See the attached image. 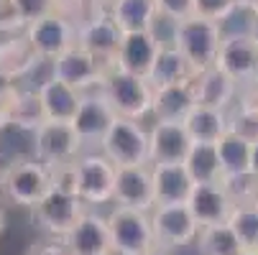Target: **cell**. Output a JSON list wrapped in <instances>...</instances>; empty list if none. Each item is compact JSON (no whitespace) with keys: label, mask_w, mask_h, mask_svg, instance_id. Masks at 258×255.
<instances>
[{"label":"cell","mask_w":258,"mask_h":255,"mask_svg":"<svg viewBox=\"0 0 258 255\" xmlns=\"http://www.w3.org/2000/svg\"><path fill=\"white\" fill-rule=\"evenodd\" d=\"M223 39H225L223 23L205 21L197 16H192L187 21H179L174 26V46L189 61L195 74H202V71H207L217 64Z\"/></svg>","instance_id":"1"},{"label":"cell","mask_w":258,"mask_h":255,"mask_svg":"<svg viewBox=\"0 0 258 255\" xmlns=\"http://www.w3.org/2000/svg\"><path fill=\"white\" fill-rule=\"evenodd\" d=\"M0 192H3L13 204L33 209L49 192V168L39 158H16L0 174Z\"/></svg>","instance_id":"2"},{"label":"cell","mask_w":258,"mask_h":255,"mask_svg":"<svg viewBox=\"0 0 258 255\" xmlns=\"http://www.w3.org/2000/svg\"><path fill=\"white\" fill-rule=\"evenodd\" d=\"M102 95L113 105L118 118L141 120L143 115H149L154 110V87L149 84V79L125 74V71H120L115 66L107 71Z\"/></svg>","instance_id":"3"},{"label":"cell","mask_w":258,"mask_h":255,"mask_svg":"<svg viewBox=\"0 0 258 255\" xmlns=\"http://www.w3.org/2000/svg\"><path fill=\"white\" fill-rule=\"evenodd\" d=\"M149 145L151 138L138 120L115 118L107 135L102 138L100 148L102 156H107L120 168V166H149Z\"/></svg>","instance_id":"4"},{"label":"cell","mask_w":258,"mask_h":255,"mask_svg":"<svg viewBox=\"0 0 258 255\" xmlns=\"http://www.w3.org/2000/svg\"><path fill=\"white\" fill-rule=\"evenodd\" d=\"M107 225H110V237H113V250L118 255H143L156 247L149 212L115 207L107 217Z\"/></svg>","instance_id":"5"},{"label":"cell","mask_w":258,"mask_h":255,"mask_svg":"<svg viewBox=\"0 0 258 255\" xmlns=\"http://www.w3.org/2000/svg\"><path fill=\"white\" fill-rule=\"evenodd\" d=\"M110 69L113 66L100 61L95 54H90L80 44L72 46L64 54H59L56 59H51V77L69 84V87H75V90H80V92H85L87 87H95V84L102 90Z\"/></svg>","instance_id":"6"},{"label":"cell","mask_w":258,"mask_h":255,"mask_svg":"<svg viewBox=\"0 0 258 255\" xmlns=\"http://www.w3.org/2000/svg\"><path fill=\"white\" fill-rule=\"evenodd\" d=\"M82 217H85V202L80 197H69L59 192H49L31 209L33 225L41 232L51 235L54 240H64Z\"/></svg>","instance_id":"7"},{"label":"cell","mask_w":258,"mask_h":255,"mask_svg":"<svg viewBox=\"0 0 258 255\" xmlns=\"http://www.w3.org/2000/svg\"><path fill=\"white\" fill-rule=\"evenodd\" d=\"M215 66L223 69L240 90H250L258 77V44L253 41V36L225 33Z\"/></svg>","instance_id":"8"},{"label":"cell","mask_w":258,"mask_h":255,"mask_svg":"<svg viewBox=\"0 0 258 255\" xmlns=\"http://www.w3.org/2000/svg\"><path fill=\"white\" fill-rule=\"evenodd\" d=\"M151 227H154V240L156 247L171 250V247H184L200 235V225L192 217L187 204H164L154 207L151 212Z\"/></svg>","instance_id":"9"},{"label":"cell","mask_w":258,"mask_h":255,"mask_svg":"<svg viewBox=\"0 0 258 255\" xmlns=\"http://www.w3.org/2000/svg\"><path fill=\"white\" fill-rule=\"evenodd\" d=\"M36 135V158L41 163H61V161H75L80 158L82 151V138L75 128V123H56V120H46Z\"/></svg>","instance_id":"10"},{"label":"cell","mask_w":258,"mask_h":255,"mask_svg":"<svg viewBox=\"0 0 258 255\" xmlns=\"http://www.w3.org/2000/svg\"><path fill=\"white\" fill-rule=\"evenodd\" d=\"M80 166V199L85 204H105L115 199L118 166L102 153H87L77 158Z\"/></svg>","instance_id":"11"},{"label":"cell","mask_w":258,"mask_h":255,"mask_svg":"<svg viewBox=\"0 0 258 255\" xmlns=\"http://www.w3.org/2000/svg\"><path fill=\"white\" fill-rule=\"evenodd\" d=\"M120 41H123V31L113 21L110 11H102V8H92L90 21L77 33V44L82 49H87L90 54H95L100 61L110 64V66H115Z\"/></svg>","instance_id":"12"},{"label":"cell","mask_w":258,"mask_h":255,"mask_svg":"<svg viewBox=\"0 0 258 255\" xmlns=\"http://www.w3.org/2000/svg\"><path fill=\"white\" fill-rule=\"evenodd\" d=\"M115 202L138 212H154V174L149 166H120L115 174Z\"/></svg>","instance_id":"13"},{"label":"cell","mask_w":258,"mask_h":255,"mask_svg":"<svg viewBox=\"0 0 258 255\" xmlns=\"http://www.w3.org/2000/svg\"><path fill=\"white\" fill-rule=\"evenodd\" d=\"M161 41L154 36V31H136V33H123L120 51L115 56V69L125 71L133 77H149V71L161 51Z\"/></svg>","instance_id":"14"},{"label":"cell","mask_w":258,"mask_h":255,"mask_svg":"<svg viewBox=\"0 0 258 255\" xmlns=\"http://www.w3.org/2000/svg\"><path fill=\"white\" fill-rule=\"evenodd\" d=\"M77 33L80 31L75 26L56 18V16H46V18L36 21L26 28L28 41L41 54V59H56L59 54L77 46Z\"/></svg>","instance_id":"15"},{"label":"cell","mask_w":258,"mask_h":255,"mask_svg":"<svg viewBox=\"0 0 258 255\" xmlns=\"http://www.w3.org/2000/svg\"><path fill=\"white\" fill-rule=\"evenodd\" d=\"M64 245L72 255H113V237H110V225L95 212H85V217L75 225Z\"/></svg>","instance_id":"16"},{"label":"cell","mask_w":258,"mask_h":255,"mask_svg":"<svg viewBox=\"0 0 258 255\" xmlns=\"http://www.w3.org/2000/svg\"><path fill=\"white\" fill-rule=\"evenodd\" d=\"M149 161L156 163H184L192 151V138L184 123H156L149 133Z\"/></svg>","instance_id":"17"},{"label":"cell","mask_w":258,"mask_h":255,"mask_svg":"<svg viewBox=\"0 0 258 255\" xmlns=\"http://www.w3.org/2000/svg\"><path fill=\"white\" fill-rule=\"evenodd\" d=\"M115 118L118 115L113 110V105L107 102V97L100 90L97 95H82V105L77 110V118L72 123H75L82 143H102V138L107 135Z\"/></svg>","instance_id":"18"},{"label":"cell","mask_w":258,"mask_h":255,"mask_svg":"<svg viewBox=\"0 0 258 255\" xmlns=\"http://www.w3.org/2000/svg\"><path fill=\"white\" fill-rule=\"evenodd\" d=\"M192 217L197 220L200 227H207V225H223L230 220V212L235 209L223 189V184H195L192 194H189V202H187Z\"/></svg>","instance_id":"19"},{"label":"cell","mask_w":258,"mask_h":255,"mask_svg":"<svg viewBox=\"0 0 258 255\" xmlns=\"http://www.w3.org/2000/svg\"><path fill=\"white\" fill-rule=\"evenodd\" d=\"M154 174V194L156 207L164 204H187L195 189V181L184 163H156L151 166Z\"/></svg>","instance_id":"20"},{"label":"cell","mask_w":258,"mask_h":255,"mask_svg":"<svg viewBox=\"0 0 258 255\" xmlns=\"http://www.w3.org/2000/svg\"><path fill=\"white\" fill-rule=\"evenodd\" d=\"M192 87H195V100L197 105H207V107H217V110H228V107L235 102L238 97V84L225 74L223 69H207L202 74H197L192 79Z\"/></svg>","instance_id":"21"},{"label":"cell","mask_w":258,"mask_h":255,"mask_svg":"<svg viewBox=\"0 0 258 255\" xmlns=\"http://www.w3.org/2000/svg\"><path fill=\"white\" fill-rule=\"evenodd\" d=\"M39 97L44 102V113H46V120H56V123H72L77 118V110L82 105V95L80 90L69 87L59 79H46L44 84H39Z\"/></svg>","instance_id":"22"},{"label":"cell","mask_w":258,"mask_h":255,"mask_svg":"<svg viewBox=\"0 0 258 255\" xmlns=\"http://www.w3.org/2000/svg\"><path fill=\"white\" fill-rule=\"evenodd\" d=\"M197 105L192 82H179L154 90V115L156 123H184L189 110Z\"/></svg>","instance_id":"23"},{"label":"cell","mask_w":258,"mask_h":255,"mask_svg":"<svg viewBox=\"0 0 258 255\" xmlns=\"http://www.w3.org/2000/svg\"><path fill=\"white\" fill-rule=\"evenodd\" d=\"M6 123L16 125L21 130H39L46 123V113H44V102L39 97V92H31V90H16L6 105L0 107Z\"/></svg>","instance_id":"24"},{"label":"cell","mask_w":258,"mask_h":255,"mask_svg":"<svg viewBox=\"0 0 258 255\" xmlns=\"http://www.w3.org/2000/svg\"><path fill=\"white\" fill-rule=\"evenodd\" d=\"M41 61V54L33 49L28 36H8L6 41H0V74L8 79H18Z\"/></svg>","instance_id":"25"},{"label":"cell","mask_w":258,"mask_h":255,"mask_svg":"<svg viewBox=\"0 0 258 255\" xmlns=\"http://www.w3.org/2000/svg\"><path fill=\"white\" fill-rule=\"evenodd\" d=\"M197 74L189 66V61L184 59V54L176 46H161L151 71H149V84L154 90L159 87H169V84H179V82H192Z\"/></svg>","instance_id":"26"},{"label":"cell","mask_w":258,"mask_h":255,"mask_svg":"<svg viewBox=\"0 0 258 255\" xmlns=\"http://www.w3.org/2000/svg\"><path fill=\"white\" fill-rule=\"evenodd\" d=\"M192 143H217L228 133V110H217L207 105H195L189 115L184 118Z\"/></svg>","instance_id":"27"},{"label":"cell","mask_w":258,"mask_h":255,"mask_svg":"<svg viewBox=\"0 0 258 255\" xmlns=\"http://www.w3.org/2000/svg\"><path fill=\"white\" fill-rule=\"evenodd\" d=\"M110 16L123 33L151 31L159 18V6L156 0H115Z\"/></svg>","instance_id":"28"},{"label":"cell","mask_w":258,"mask_h":255,"mask_svg":"<svg viewBox=\"0 0 258 255\" xmlns=\"http://www.w3.org/2000/svg\"><path fill=\"white\" fill-rule=\"evenodd\" d=\"M195 184H217L223 181V166L217 156V143H192V151L184 161Z\"/></svg>","instance_id":"29"},{"label":"cell","mask_w":258,"mask_h":255,"mask_svg":"<svg viewBox=\"0 0 258 255\" xmlns=\"http://www.w3.org/2000/svg\"><path fill=\"white\" fill-rule=\"evenodd\" d=\"M250 151H253V143H248L245 138L228 130L217 140V156H220V166H223V176L248 174L250 171Z\"/></svg>","instance_id":"30"},{"label":"cell","mask_w":258,"mask_h":255,"mask_svg":"<svg viewBox=\"0 0 258 255\" xmlns=\"http://www.w3.org/2000/svg\"><path fill=\"white\" fill-rule=\"evenodd\" d=\"M197 250H200V255H243L245 252L243 242L238 240V235L233 232V227L228 222L200 227Z\"/></svg>","instance_id":"31"},{"label":"cell","mask_w":258,"mask_h":255,"mask_svg":"<svg viewBox=\"0 0 258 255\" xmlns=\"http://www.w3.org/2000/svg\"><path fill=\"white\" fill-rule=\"evenodd\" d=\"M228 130L245 138L248 143L258 140V97L245 92L228 107Z\"/></svg>","instance_id":"32"},{"label":"cell","mask_w":258,"mask_h":255,"mask_svg":"<svg viewBox=\"0 0 258 255\" xmlns=\"http://www.w3.org/2000/svg\"><path fill=\"white\" fill-rule=\"evenodd\" d=\"M223 189L230 199L233 207H253L258 204V176L248 174H238V176H223Z\"/></svg>","instance_id":"33"},{"label":"cell","mask_w":258,"mask_h":255,"mask_svg":"<svg viewBox=\"0 0 258 255\" xmlns=\"http://www.w3.org/2000/svg\"><path fill=\"white\" fill-rule=\"evenodd\" d=\"M228 225L238 235L245 250H258V204L253 207H235L230 212Z\"/></svg>","instance_id":"34"},{"label":"cell","mask_w":258,"mask_h":255,"mask_svg":"<svg viewBox=\"0 0 258 255\" xmlns=\"http://www.w3.org/2000/svg\"><path fill=\"white\" fill-rule=\"evenodd\" d=\"M49 181H51V192L69 194V197H80V166L75 161H61V163H49Z\"/></svg>","instance_id":"35"},{"label":"cell","mask_w":258,"mask_h":255,"mask_svg":"<svg viewBox=\"0 0 258 255\" xmlns=\"http://www.w3.org/2000/svg\"><path fill=\"white\" fill-rule=\"evenodd\" d=\"M90 0H51V16L72 23L77 31L90 21Z\"/></svg>","instance_id":"36"},{"label":"cell","mask_w":258,"mask_h":255,"mask_svg":"<svg viewBox=\"0 0 258 255\" xmlns=\"http://www.w3.org/2000/svg\"><path fill=\"white\" fill-rule=\"evenodd\" d=\"M192 6L197 18L215 21V23H223L225 18L233 16V11H238L235 0H192Z\"/></svg>","instance_id":"37"},{"label":"cell","mask_w":258,"mask_h":255,"mask_svg":"<svg viewBox=\"0 0 258 255\" xmlns=\"http://www.w3.org/2000/svg\"><path fill=\"white\" fill-rule=\"evenodd\" d=\"M13 6L28 26L51 16V0H13Z\"/></svg>","instance_id":"38"},{"label":"cell","mask_w":258,"mask_h":255,"mask_svg":"<svg viewBox=\"0 0 258 255\" xmlns=\"http://www.w3.org/2000/svg\"><path fill=\"white\" fill-rule=\"evenodd\" d=\"M21 28H28V23L21 18V13L16 11L13 0H0V33H11L16 36Z\"/></svg>","instance_id":"39"},{"label":"cell","mask_w":258,"mask_h":255,"mask_svg":"<svg viewBox=\"0 0 258 255\" xmlns=\"http://www.w3.org/2000/svg\"><path fill=\"white\" fill-rule=\"evenodd\" d=\"M156 6H159V13L171 18L174 23L179 21H187L195 16V6H192V0H156Z\"/></svg>","instance_id":"40"},{"label":"cell","mask_w":258,"mask_h":255,"mask_svg":"<svg viewBox=\"0 0 258 255\" xmlns=\"http://www.w3.org/2000/svg\"><path fill=\"white\" fill-rule=\"evenodd\" d=\"M26 255H72L64 245V240H36Z\"/></svg>","instance_id":"41"},{"label":"cell","mask_w":258,"mask_h":255,"mask_svg":"<svg viewBox=\"0 0 258 255\" xmlns=\"http://www.w3.org/2000/svg\"><path fill=\"white\" fill-rule=\"evenodd\" d=\"M13 92H16V84H13V79H8L6 74H0V107L6 105V100H8Z\"/></svg>","instance_id":"42"},{"label":"cell","mask_w":258,"mask_h":255,"mask_svg":"<svg viewBox=\"0 0 258 255\" xmlns=\"http://www.w3.org/2000/svg\"><path fill=\"white\" fill-rule=\"evenodd\" d=\"M250 174L258 176V140L253 143V151H250Z\"/></svg>","instance_id":"43"},{"label":"cell","mask_w":258,"mask_h":255,"mask_svg":"<svg viewBox=\"0 0 258 255\" xmlns=\"http://www.w3.org/2000/svg\"><path fill=\"white\" fill-rule=\"evenodd\" d=\"M235 6L238 8H243V11H258V0H235Z\"/></svg>","instance_id":"44"},{"label":"cell","mask_w":258,"mask_h":255,"mask_svg":"<svg viewBox=\"0 0 258 255\" xmlns=\"http://www.w3.org/2000/svg\"><path fill=\"white\" fill-rule=\"evenodd\" d=\"M90 3H92V8H102V11H110V8H113V3H115V0H90Z\"/></svg>","instance_id":"45"},{"label":"cell","mask_w":258,"mask_h":255,"mask_svg":"<svg viewBox=\"0 0 258 255\" xmlns=\"http://www.w3.org/2000/svg\"><path fill=\"white\" fill-rule=\"evenodd\" d=\"M250 36H253V41L258 44V11H255L253 18H250Z\"/></svg>","instance_id":"46"},{"label":"cell","mask_w":258,"mask_h":255,"mask_svg":"<svg viewBox=\"0 0 258 255\" xmlns=\"http://www.w3.org/2000/svg\"><path fill=\"white\" fill-rule=\"evenodd\" d=\"M143 255H169L166 250H161V247H154V250H149V252H143Z\"/></svg>","instance_id":"47"},{"label":"cell","mask_w":258,"mask_h":255,"mask_svg":"<svg viewBox=\"0 0 258 255\" xmlns=\"http://www.w3.org/2000/svg\"><path fill=\"white\" fill-rule=\"evenodd\" d=\"M3 227H6V212H3V207H0V232H3Z\"/></svg>","instance_id":"48"},{"label":"cell","mask_w":258,"mask_h":255,"mask_svg":"<svg viewBox=\"0 0 258 255\" xmlns=\"http://www.w3.org/2000/svg\"><path fill=\"white\" fill-rule=\"evenodd\" d=\"M248 92H250V95H255V97H258V77H255V82H253V87H250V90H248Z\"/></svg>","instance_id":"49"},{"label":"cell","mask_w":258,"mask_h":255,"mask_svg":"<svg viewBox=\"0 0 258 255\" xmlns=\"http://www.w3.org/2000/svg\"><path fill=\"white\" fill-rule=\"evenodd\" d=\"M8 123H6V118H3V113H0V133H3V128H6Z\"/></svg>","instance_id":"50"},{"label":"cell","mask_w":258,"mask_h":255,"mask_svg":"<svg viewBox=\"0 0 258 255\" xmlns=\"http://www.w3.org/2000/svg\"><path fill=\"white\" fill-rule=\"evenodd\" d=\"M243 255H258V250H245Z\"/></svg>","instance_id":"51"},{"label":"cell","mask_w":258,"mask_h":255,"mask_svg":"<svg viewBox=\"0 0 258 255\" xmlns=\"http://www.w3.org/2000/svg\"><path fill=\"white\" fill-rule=\"evenodd\" d=\"M0 174H3V171H0Z\"/></svg>","instance_id":"52"}]
</instances>
